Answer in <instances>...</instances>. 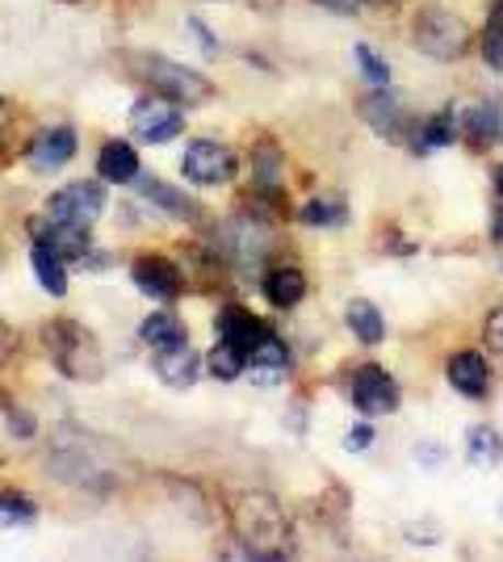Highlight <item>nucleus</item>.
Here are the masks:
<instances>
[{"instance_id":"obj_1","label":"nucleus","mask_w":503,"mask_h":562,"mask_svg":"<svg viewBox=\"0 0 503 562\" xmlns=\"http://www.w3.org/2000/svg\"><path fill=\"white\" fill-rule=\"evenodd\" d=\"M231 529L248 562H286L289 559V520L282 504L264 492H248L231 508Z\"/></svg>"},{"instance_id":"obj_2","label":"nucleus","mask_w":503,"mask_h":562,"mask_svg":"<svg viewBox=\"0 0 503 562\" xmlns=\"http://www.w3.org/2000/svg\"><path fill=\"white\" fill-rule=\"evenodd\" d=\"M43 345H47L55 370L72 382H101L105 374V357L96 349L93 331L76 319H50L43 328Z\"/></svg>"},{"instance_id":"obj_3","label":"nucleus","mask_w":503,"mask_h":562,"mask_svg":"<svg viewBox=\"0 0 503 562\" xmlns=\"http://www.w3.org/2000/svg\"><path fill=\"white\" fill-rule=\"evenodd\" d=\"M411 47L420 50V55H428V59H436V64H457V59H466V50L475 47V30L454 9L428 4L411 22Z\"/></svg>"},{"instance_id":"obj_4","label":"nucleus","mask_w":503,"mask_h":562,"mask_svg":"<svg viewBox=\"0 0 503 562\" xmlns=\"http://www.w3.org/2000/svg\"><path fill=\"white\" fill-rule=\"evenodd\" d=\"M273 248V235L256 214H236L227 223H218L215 232V252L222 265L240 269V273H256Z\"/></svg>"},{"instance_id":"obj_5","label":"nucleus","mask_w":503,"mask_h":562,"mask_svg":"<svg viewBox=\"0 0 503 562\" xmlns=\"http://www.w3.org/2000/svg\"><path fill=\"white\" fill-rule=\"evenodd\" d=\"M144 80L151 93L172 101V105H206L215 97V80L197 68H185L168 55H144Z\"/></svg>"},{"instance_id":"obj_6","label":"nucleus","mask_w":503,"mask_h":562,"mask_svg":"<svg viewBox=\"0 0 503 562\" xmlns=\"http://www.w3.org/2000/svg\"><path fill=\"white\" fill-rule=\"evenodd\" d=\"M357 114L365 117V126L386 143H408L415 139V126H420V117L408 110V101L399 93H390V89H374V93H365L357 101Z\"/></svg>"},{"instance_id":"obj_7","label":"nucleus","mask_w":503,"mask_h":562,"mask_svg":"<svg viewBox=\"0 0 503 562\" xmlns=\"http://www.w3.org/2000/svg\"><path fill=\"white\" fill-rule=\"evenodd\" d=\"M348 398H353V407H357L361 416H395L399 412V382L390 378L386 366L378 361H365L353 370L348 378Z\"/></svg>"},{"instance_id":"obj_8","label":"nucleus","mask_w":503,"mask_h":562,"mask_svg":"<svg viewBox=\"0 0 503 562\" xmlns=\"http://www.w3.org/2000/svg\"><path fill=\"white\" fill-rule=\"evenodd\" d=\"M181 168H185V181H193V186L202 189H215V186H227L240 172V160H236V151L227 143L193 139L185 147V156H181Z\"/></svg>"},{"instance_id":"obj_9","label":"nucleus","mask_w":503,"mask_h":562,"mask_svg":"<svg viewBox=\"0 0 503 562\" xmlns=\"http://www.w3.org/2000/svg\"><path fill=\"white\" fill-rule=\"evenodd\" d=\"M105 214V189L101 181H72V186L55 189L47 198V218L68 223V227H93L96 218Z\"/></svg>"},{"instance_id":"obj_10","label":"nucleus","mask_w":503,"mask_h":562,"mask_svg":"<svg viewBox=\"0 0 503 562\" xmlns=\"http://www.w3.org/2000/svg\"><path fill=\"white\" fill-rule=\"evenodd\" d=\"M130 135H139L144 143H172L176 135H185V114L181 105H172L164 97H139L130 105Z\"/></svg>"},{"instance_id":"obj_11","label":"nucleus","mask_w":503,"mask_h":562,"mask_svg":"<svg viewBox=\"0 0 503 562\" xmlns=\"http://www.w3.org/2000/svg\"><path fill=\"white\" fill-rule=\"evenodd\" d=\"M130 281L139 285V294H147L151 303H176V299H181V290H185L181 269H176L168 257H160V252H144V257H135V265H130Z\"/></svg>"},{"instance_id":"obj_12","label":"nucleus","mask_w":503,"mask_h":562,"mask_svg":"<svg viewBox=\"0 0 503 562\" xmlns=\"http://www.w3.org/2000/svg\"><path fill=\"white\" fill-rule=\"evenodd\" d=\"M76 131L72 126H43L34 139H30V151H25V165L34 168V172H59V168H68L76 160Z\"/></svg>"},{"instance_id":"obj_13","label":"nucleus","mask_w":503,"mask_h":562,"mask_svg":"<svg viewBox=\"0 0 503 562\" xmlns=\"http://www.w3.org/2000/svg\"><path fill=\"white\" fill-rule=\"evenodd\" d=\"M25 232H30V239H38V244L55 248L68 265H72V260L93 257V235L84 232V227H68V223H55V218L43 214V218H30Z\"/></svg>"},{"instance_id":"obj_14","label":"nucleus","mask_w":503,"mask_h":562,"mask_svg":"<svg viewBox=\"0 0 503 562\" xmlns=\"http://www.w3.org/2000/svg\"><path fill=\"white\" fill-rule=\"evenodd\" d=\"M215 331H218V340H227V345H236V349H243L248 357L261 349L264 340L273 336V331L264 328V319H256L248 306L240 303H227L222 311L215 315Z\"/></svg>"},{"instance_id":"obj_15","label":"nucleus","mask_w":503,"mask_h":562,"mask_svg":"<svg viewBox=\"0 0 503 562\" xmlns=\"http://www.w3.org/2000/svg\"><path fill=\"white\" fill-rule=\"evenodd\" d=\"M151 370H156V378H160L164 386H172V391H190L193 382L202 378V370H206V357L185 340V345H172V349L156 352V357H151Z\"/></svg>"},{"instance_id":"obj_16","label":"nucleus","mask_w":503,"mask_h":562,"mask_svg":"<svg viewBox=\"0 0 503 562\" xmlns=\"http://www.w3.org/2000/svg\"><path fill=\"white\" fill-rule=\"evenodd\" d=\"M457 117H461V139H470L475 147L503 143V97H482L475 105L457 110Z\"/></svg>"},{"instance_id":"obj_17","label":"nucleus","mask_w":503,"mask_h":562,"mask_svg":"<svg viewBox=\"0 0 503 562\" xmlns=\"http://www.w3.org/2000/svg\"><path fill=\"white\" fill-rule=\"evenodd\" d=\"M445 378L461 398H487L491 395V366L479 349H461L445 361Z\"/></svg>"},{"instance_id":"obj_18","label":"nucleus","mask_w":503,"mask_h":562,"mask_svg":"<svg viewBox=\"0 0 503 562\" xmlns=\"http://www.w3.org/2000/svg\"><path fill=\"white\" fill-rule=\"evenodd\" d=\"M139 151H135V143L126 139H110L101 143V151H96V177L105 181V186H139Z\"/></svg>"},{"instance_id":"obj_19","label":"nucleus","mask_w":503,"mask_h":562,"mask_svg":"<svg viewBox=\"0 0 503 562\" xmlns=\"http://www.w3.org/2000/svg\"><path fill=\"white\" fill-rule=\"evenodd\" d=\"M139 193H144L147 206L172 214V218H181V223H202V218H206V211L197 206V198H190L185 189L168 186L160 177H139Z\"/></svg>"},{"instance_id":"obj_20","label":"nucleus","mask_w":503,"mask_h":562,"mask_svg":"<svg viewBox=\"0 0 503 562\" xmlns=\"http://www.w3.org/2000/svg\"><path fill=\"white\" fill-rule=\"evenodd\" d=\"M307 273L298 269V265H273V269H264L261 278V294L264 303H273L277 311H294V306L307 299Z\"/></svg>"},{"instance_id":"obj_21","label":"nucleus","mask_w":503,"mask_h":562,"mask_svg":"<svg viewBox=\"0 0 503 562\" xmlns=\"http://www.w3.org/2000/svg\"><path fill=\"white\" fill-rule=\"evenodd\" d=\"M457 139H461V117H457L454 105H445V110H436V114L420 117L411 151H415V156H428V151H441V147H454Z\"/></svg>"},{"instance_id":"obj_22","label":"nucleus","mask_w":503,"mask_h":562,"mask_svg":"<svg viewBox=\"0 0 503 562\" xmlns=\"http://www.w3.org/2000/svg\"><path fill=\"white\" fill-rule=\"evenodd\" d=\"M289 349L282 336H268L261 349L248 357V378L256 382V386H282L289 378Z\"/></svg>"},{"instance_id":"obj_23","label":"nucleus","mask_w":503,"mask_h":562,"mask_svg":"<svg viewBox=\"0 0 503 562\" xmlns=\"http://www.w3.org/2000/svg\"><path fill=\"white\" fill-rule=\"evenodd\" d=\"M282 186H286V156L268 139H261L252 147V193L256 198H282Z\"/></svg>"},{"instance_id":"obj_24","label":"nucleus","mask_w":503,"mask_h":562,"mask_svg":"<svg viewBox=\"0 0 503 562\" xmlns=\"http://www.w3.org/2000/svg\"><path fill=\"white\" fill-rule=\"evenodd\" d=\"M30 269H34V281L47 290L50 299H64L68 294V260L59 257L55 248L30 239Z\"/></svg>"},{"instance_id":"obj_25","label":"nucleus","mask_w":503,"mask_h":562,"mask_svg":"<svg viewBox=\"0 0 503 562\" xmlns=\"http://www.w3.org/2000/svg\"><path fill=\"white\" fill-rule=\"evenodd\" d=\"M139 340H144L151 352L160 349H172V345H185L190 340V328L181 324V315L164 306V311H151L144 324H139Z\"/></svg>"},{"instance_id":"obj_26","label":"nucleus","mask_w":503,"mask_h":562,"mask_svg":"<svg viewBox=\"0 0 503 562\" xmlns=\"http://www.w3.org/2000/svg\"><path fill=\"white\" fill-rule=\"evenodd\" d=\"M344 324H348V331L357 336L361 345H382V340H386L382 311L369 303V299H353V303H348V311H344Z\"/></svg>"},{"instance_id":"obj_27","label":"nucleus","mask_w":503,"mask_h":562,"mask_svg":"<svg viewBox=\"0 0 503 562\" xmlns=\"http://www.w3.org/2000/svg\"><path fill=\"white\" fill-rule=\"evenodd\" d=\"M466 462L479 470H491L503 462V437L491 424H475V428L466 432Z\"/></svg>"},{"instance_id":"obj_28","label":"nucleus","mask_w":503,"mask_h":562,"mask_svg":"<svg viewBox=\"0 0 503 562\" xmlns=\"http://www.w3.org/2000/svg\"><path fill=\"white\" fill-rule=\"evenodd\" d=\"M298 223H307V227H344L348 223V206L335 198V193H315L307 198L302 206H298Z\"/></svg>"},{"instance_id":"obj_29","label":"nucleus","mask_w":503,"mask_h":562,"mask_svg":"<svg viewBox=\"0 0 503 562\" xmlns=\"http://www.w3.org/2000/svg\"><path fill=\"white\" fill-rule=\"evenodd\" d=\"M206 374L218 378V382H236V378L248 374V352L227 345V340H215V349L206 352Z\"/></svg>"},{"instance_id":"obj_30","label":"nucleus","mask_w":503,"mask_h":562,"mask_svg":"<svg viewBox=\"0 0 503 562\" xmlns=\"http://www.w3.org/2000/svg\"><path fill=\"white\" fill-rule=\"evenodd\" d=\"M482 59L487 68L503 76V0L487 4V25H482Z\"/></svg>"},{"instance_id":"obj_31","label":"nucleus","mask_w":503,"mask_h":562,"mask_svg":"<svg viewBox=\"0 0 503 562\" xmlns=\"http://www.w3.org/2000/svg\"><path fill=\"white\" fill-rule=\"evenodd\" d=\"M353 59H357V71L365 76V85L390 89V64H386V55H378L369 43H353Z\"/></svg>"},{"instance_id":"obj_32","label":"nucleus","mask_w":503,"mask_h":562,"mask_svg":"<svg viewBox=\"0 0 503 562\" xmlns=\"http://www.w3.org/2000/svg\"><path fill=\"white\" fill-rule=\"evenodd\" d=\"M34 516H38V508H34V499L25 492H4V499H0V520H4V529H18V525H34Z\"/></svg>"},{"instance_id":"obj_33","label":"nucleus","mask_w":503,"mask_h":562,"mask_svg":"<svg viewBox=\"0 0 503 562\" xmlns=\"http://www.w3.org/2000/svg\"><path fill=\"white\" fill-rule=\"evenodd\" d=\"M0 420H4V437H9V441H30V437H34V416L22 412L13 398H4Z\"/></svg>"},{"instance_id":"obj_34","label":"nucleus","mask_w":503,"mask_h":562,"mask_svg":"<svg viewBox=\"0 0 503 562\" xmlns=\"http://www.w3.org/2000/svg\"><path fill=\"white\" fill-rule=\"evenodd\" d=\"M482 340H487V349L503 357V306H495L491 315H487V324H482Z\"/></svg>"},{"instance_id":"obj_35","label":"nucleus","mask_w":503,"mask_h":562,"mask_svg":"<svg viewBox=\"0 0 503 562\" xmlns=\"http://www.w3.org/2000/svg\"><path fill=\"white\" fill-rule=\"evenodd\" d=\"M369 446H374V428H369V424H353V428L344 432V449H348V453H365Z\"/></svg>"},{"instance_id":"obj_36","label":"nucleus","mask_w":503,"mask_h":562,"mask_svg":"<svg viewBox=\"0 0 503 562\" xmlns=\"http://www.w3.org/2000/svg\"><path fill=\"white\" fill-rule=\"evenodd\" d=\"M185 25L193 30V38H197V47L206 50V55H218V38L210 34V25L202 22V18H185Z\"/></svg>"},{"instance_id":"obj_37","label":"nucleus","mask_w":503,"mask_h":562,"mask_svg":"<svg viewBox=\"0 0 503 562\" xmlns=\"http://www.w3.org/2000/svg\"><path fill=\"white\" fill-rule=\"evenodd\" d=\"M319 9H328V13H340V18H353L365 0H315Z\"/></svg>"},{"instance_id":"obj_38","label":"nucleus","mask_w":503,"mask_h":562,"mask_svg":"<svg viewBox=\"0 0 503 562\" xmlns=\"http://www.w3.org/2000/svg\"><path fill=\"white\" fill-rule=\"evenodd\" d=\"M491 239H495V244H503V206L495 211V218H491Z\"/></svg>"},{"instance_id":"obj_39","label":"nucleus","mask_w":503,"mask_h":562,"mask_svg":"<svg viewBox=\"0 0 503 562\" xmlns=\"http://www.w3.org/2000/svg\"><path fill=\"white\" fill-rule=\"evenodd\" d=\"M415 458H424V462H436V458H441V449H415Z\"/></svg>"},{"instance_id":"obj_40","label":"nucleus","mask_w":503,"mask_h":562,"mask_svg":"<svg viewBox=\"0 0 503 562\" xmlns=\"http://www.w3.org/2000/svg\"><path fill=\"white\" fill-rule=\"evenodd\" d=\"M365 4H374V9H395L399 0H365Z\"/></svg>"},{"instance_id":"obj_41","label":"nucleus","mask_w":503,"mask_h":562,"mask_svg":"<svg viewBox=\"0 0 503 562\" xmlns=\"http://www.w3.org/2000/svg\"><path fill=\"white\" fill-rule=\"evenodd\" d=\"M495 193H500V202H503V165L495 168Z\"/></svg>"},{"instance_id":"obj_42","label":"nucleus","mask_w":503,"mask_h":562,"mask_svg":"<svg viewBox=\"0 0 503 562\" xmlns=\"http://www.w3.org/2000/svg\"><path fill=\"white\" fill-rule=\"evenodd\" d=\"M59 4H80V0H59Z\"/></svg>"}]
</instances>
